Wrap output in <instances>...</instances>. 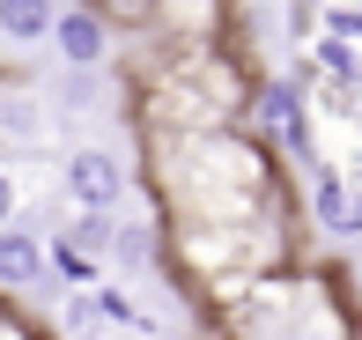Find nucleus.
<instances>
[{
	"label": "nucleus",
	"instance_id": "nucleus-10",
	"mask_svg": "<svg viewBox=\"0 0 362 340\" xmlns=\"http://www.w3.org/2000/svg\"><path fill=\"white\" fill-rule=\"evenodd\" d=\"M325 23H333V37H362V0H340Z\"/></svg>",
	"mask_w": 362,
	"mask_h": 340
},
{
	"label": "nucleus",
	"instance_id": "nucleus-11",
	"mask_svg": "<svg viewBox=\"0 0 362 340\" xmlns=\"http://www.w3.org/2000/svg\"><path fill=\"white\" fill-rule=\"evenodd\" d=\"M15 200H23V192H15V177L0 170V230H8V222H15Z\"/></svg>",
	"mask_w": 362,
	"mask_h": 340
},
{
	"label": "nucleus",
	"instance_id": "nucleus-4",
	"mask_svg": "<svg viewBox=\"0 0 362 340\" xmlns=\"http://www.w3.org/2000/svg\"><path fill=\"white\" fill-rule=\"evenodd\" d=\"M310 215H318L325 237H362V185L355 177H318V192H310Z\"/></svg>",
	"mask_w": 362,
	"mask_h": 340
},
{
	"label": "nucleus",
	"instance_id": "nucleus-7",
	"mask_svg": "<svg viewBox=\"0 0 362 340\" xmlns=\"http://www.w3.org/2000/svg\"><path fill=\"white\" fill-rule=\"evenodd\" d=\"M111 266H119V274H141L148 266V259H156V222H148V215H126V222H111Z\"/></svg>",
	"mask_w": 362,
	"mask_h": 340
},
{
	"label": "nucleus",
	"instance_id": "nucleus-1",
	"mask_svg": "<svg viewBox=\"0 0 362 340\" xmlns=\"http://www.w3.org/2000/svg\"><path fill=\"white\" fill-rule=\"evenodd\" d=\"M67 200L89 207V215H119V200H126L119 156H111V148H74L67 156Z\"/></svg>",
	"mask_w": 362,
	"mask_h": 340
},
{
	"label": "nucleus",
	"instance_id": "nucleus-9",
	"mask_svg": "<svg viewBox=\"0 0 362 340\" xmlns=\"http://www.w3.org/2000/svg\"><path fill=\"white\" fill-rule=\"evenodd\" d=\"M67 333H104V318H96V288H89V296H67Z\"/></svg>",
	"mask_w": 362,
	"mask_h": 340
},
{
	"label": "nucleus",
	"instance_id": "nucleus-8",
	"mask_svg": "<svg viewBox=\"0 0 362 340\" xmlns=\"http://www.w3.org/2000/svg\"><path fill=\"white\" fill-rule=\"evenodd\" d=\"M96 104H104L96 67H67V74L52 82V111H74V119H81V111H96Z\"/></svg>",
	"mask_w": 362,
	"mask_h": 340
},
{
	"label": "nucleus",
	"instance_id": "nucleus-6",
	"mask_svg": "<svg viewBox=\"0 0 362 340\" xmlns=\"http://www.w3.org/2000/svg\"><path fill=\"white\" fill-rule=\"evenodd\" d=\"M45 259H52L45 237H30V230L8 222V230H0V288H37L45 281Z\"/></svg>",
	"mask_w": 362,
	"mask_h": 340
},
{
	"label": "nucleus",
	"instance_id": "nucleus-5",
	"mask_svg": "<svg viewBox=\"0 0 362 340\" xmlns=\"http://www.w3.org/2000/svg\"><path fill=\"white\" fill-rule=\"evenodd\" d=\"M59 30V8L52 0H0V52H30Z\"/></svg>",
	"mask_w": 362,
	"mask_h": 340
},
{
	"label": "nucleus",
	"instance_id": "nucleus-3",
	"mask_svg": "<svg viewBox=\"0 0 362 340\" xmlns=\"http://www.w3.org/2000/svg\"><path fill=\"white\" fill-rule=\"evenodd\" d=\"M52 45H59V59H67V67H96V59L111 52V23H104L96 8H59Z\"/></svg>",
	"mask_w": 362,
	"mask_h": 340
},
{
	"label": "nucleus",
	"instance_id": "nucleus-2",
	"mask_svg": "<svg viewBox=\"0 0 362 340\" xmlns=\"http://www.w3.org/2000/svg\"><path fill=\"white\" fill-rule=\"evenodd\" d=\"M0 141L8 148H45L52 141V96L30 82H0Z\"/></svg>",
	"mask_w": 362,
	"mask_h": 340
}]
</instances>
